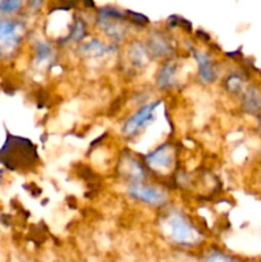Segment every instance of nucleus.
Returning <instances> with one entry per match:
<instances>
[{
    "label": "nucleus",
    "mask_w": 261,
    "mask_h": 262,
    "mask_svg": "<svg viewBox=\"0 0 261 262\" xmlns=\"http://www.w3.org/2000/svg\"><path fill=\"white\" fill-rule=\"evenodd\" d=\"M163 229L169 239L176 245L191 247L201 241V233L192 225L188 217L178 210H173L166 215Z\"/></svg>",
    "instance_id": "1"
},
{
    "label": "nucleus",
    "mask_w": 261,
    "mask_h": 262,
    "mask_svg": "<svg viewBox=\"0 0 261 262\" xmlns=\"http://www.w3.org/2000/svg\"><path fill=\"white\" fill-rule=\"evenodd\" d=\"M25 33V26L14 19L0 18V58H10L17 51Z\"/></svg>",
    "instance_id": "2"
},
{
    "label": "nucleus",
    "mask_w": 261,
    "mask_h": 262,
    "mask_svg": "<svg viewBox=\"0 0 261 262\" xmlns=\"http://www.w3.org/2000/svg\"><path fill=\"white\" fill-rule=\"evenodd\" d=\"M99 25L113 40H122L127 32L122 12L114 8H104L99 10Z\"/></svg>",
    "instance_id": "3"
},
{
    "label": "nucleus",
    "mask_w": 261,
    "mask_h": 262,
    "mask_svg": "<svg viewBox=\"0 0 261 262\" xmlns=\"http://www.w3.org/2000/svg\"><path fill=\"white\" fill-rule=\"evenodd\" d=\"M128 193L133 199L143 202V204L151 205V206H160L164 205L168 200V196L160 188L154 186H147V184L136 182L128 187Z\"/></svg>",
    "instance_id": "4"
},
{
    "label": "nucleus",
    "mask_w": 261,
    "mask_h": 262,
    "mask_svg": "<svg viewBox=\"0 0 261 262\" xmlns=\"http://www.w3.org/2000/svg\"><path fill=\"white\" fill-rule=\"evenodd\" d=\"M161 101H153L148 102V104L143 105L142 107L137 110L133 115H130L127 119V122L124 123V127H123V133L125 136H135L147 124V122H150L151 119L155 115V110L158 109V106L160 105Z\"/></svg>",
    "instance_id": "5"
},
{
    "label": "nucleus",
    "mask_w": 261,
    "mask_h": 262,
    "mask_svg": "<svg viewBox=\"0 0 261 262\" xmlns=\"http://www.w3.org/2000/svg\"><path fill=\"white\" fill-rule=\"evenodd\" d=\"M174 163V148L170 143H163L146 156V164L156 173L165 174Z\"/></svg>",
    "instance_id": "6"
},
{
    "label": "nucleus",
    "mask_w": 261,
    "mask_h": 262,
    "mask_svg": "<svg viewBox=\"0 0 261 262\" xmlns=\"http://www.w3.org/2000/svg\"><path fill=\"white\" fill-rule=\"evenodd\" d=\"M193 56L197 63V68H199L200 79L205 83H210L214 81L216 71H215L214 61L211 60L209 54L202 50H194Z\"/></svg>",
    "instance_id": "7"
},
{
    "label": "nucleus",
    "mask_w": 261,
    "mask_h": 262,
    "mask_svg": "<svg viewBox=\"0 0 261 262\" xmlns=\"http://www.w3.org/2000/svg\"><path fill=\"white\" fill-rule=\"evenodd\" d=\"M177 83V64L168 61L160 69L158 76V84L160 89H170Z\"/></svg>",
    "instance_id": "8"
},
{
    "label": "nucleus",
    "mask_w": 261,
    "mask_h": 262,
    "mask_svg": "<svg viewBox=\"0 0 261 262\" xmlns=\"http://www.w3.org/2000/svg\"><path fill=\"white\" fill-rule=\"evenodd\" d=\"M120 165L124 168V170L123 171H124L125 176L132 178L133 181H142V179L145 178V171H143L142 165H141L135 158H129V156H127V158L123 159Z\"/></svg>",
    "instance_id": "9"
},
{
    "label": "nucleus",
    "mask_w": 261,
    "mask_h": 262,
    "mask_svg": "<svg viewBox=\"0 0 261 262\" xmlns=\"http://www.w3.org/2000/svg\"><path fill=\"white\" fill-rule=\"evenodd\" d=\"M54 58V50L46 41L38 40L35 46V63L38 66L50 63Z\"/></svg>",
    "instance_id": "10"
},
{
    "label": "nucleus",
    "mask_w": 261,
    "mask_h": 262,
    "mask_svg": "<svg viewBox=\"0 0 261 262\" xmlns=\"http://www.w3.org/2000/svg\"><path fill=\"white\" fill-rule=\"evenodd\" d=\"M82 53L87 56H91V58H101V56L106 55L109 53L110 48L109 46L104 45L101 41L99 40H91L89 42L83 43L81 48Z\"/></svg>",
    "instance_id": "11"
},
{
    "label": "nucleus",
    "mask_w": 261,
    "mask_h": 262,
    "mask_svg": "<svg viewBox=\"0 0 261 262\" xmlns=\"http://www.w3.org/2000/svg\"><path fill=\"white\" fill-rule=\"evenodd\" d=\"M245 107L247 112H261V91L256 87L247 90L245 96Z\"/></svg>",
    "instance_id": "12"
},
{
    "label": "nucleus",
    "mask_w": 261,
    "mask_h": 262,
    "mask_svg": "<svg viewBox=\"0 0 261 262\" xmlns=\"http://www.w3.org/2000/svg\"><path fill=\"white\" fill-rule=\"evenodd\" d=\"M129 58L132 64L137 67H143L147 64V50L141 43L136 42L130 46Z\"/></svg>",
    "instance_id": "13"
},
{
    "label": "nucleus",
    "mask_w": 261,
    "mask_h": 262,
    "mask_svg": "<svg viewBox=\"0 0 261 262\" xmlns=\"http://www.w3.org/2000/svg\"><path fill=\"white\" fill-rule=\"evenodd\" d=\"M150 50H151L150 53L155 54V55L158 56H161L169 53V50H170V45H169V42L166 41V38H164L163 36L160 35H156L151 38Z\"/></svg>",
    "instance_id": "14"
},
{
    "label": "nucleus",
    "mask_w": 261,
    "mask_h": 262,
    "mask_svg": "<svg viewBox=\"0 0 261 262\" xmlns=\"http://www.w3.org/2000/svg\"><path fill=\"white\" fill-rule=\"evenodd\" d=\"M204 262H240L235 260L232 256L227 255V253L222 252V251H212L209 255H206Z\"/></svg>",
    "instance_id": "15"
},
{
    "label": "nucleus",
    "mask_w": 261,
    "mask_h": 262,
    "mask_svg": "<svg viewBox=\"0 0 261 262\" xmlns=\"http://www.w3.org/2000/svg\"><path fill=\"white\" fill-rule=\"evenodd\" d=\"M84 33H86V27H84V23L82 22L81 19L77 20L76 23L73 25L71 31V35L68 36V40L71 38L72 41H79L83 38Z\"/></svg>",
    "instance_id": "16"
},
{
    "label": "nucleus",
    "mask_w": 261,
    "mask_h": 262,
    "mask_svg": "<svg viewBox=\"0 0 261 262\" xmlns=\"http://www.w3.org/2000/svg\"><path fill=\"white\" fill-rule=\"evenodd\" d=\"M23 3L17 2V0H8V2H0V13L2 14H9L14 13L22 8Z\"/></svg>",
    "instance_id": "17"
},
{
    "label": "nucleus",
    "mask_w": 261,
    "mask_h": 262,
    "mask_svg": "<svg viewBox=\"0 0 261 262\" xmlns=\"http://www.w3.org/2000/svg\"><path fill=\"white\" fill-rule=\"evenodd\" d=\"M227 84L228 87H229L230 91H240L241 89H242V79L238 78L237 76H232L227 81Z\"/></svg>",
    "instance_id": "18"
},
{
    "label": "nucleus",
    "mask_w": 261,
    "mask_h": 262,
    "mask_svg": "<svg viewBox=\"0 0 261 262\" xmlns=\"http://www.w3.org/2000/svg\"><path fill=\"white\" fill-rule=\"evenodd\" d=\"M258 128H260V132H261V117H260V122H258Z\"/></svg>",
    "instance_id": "19"
}]
</instances>
